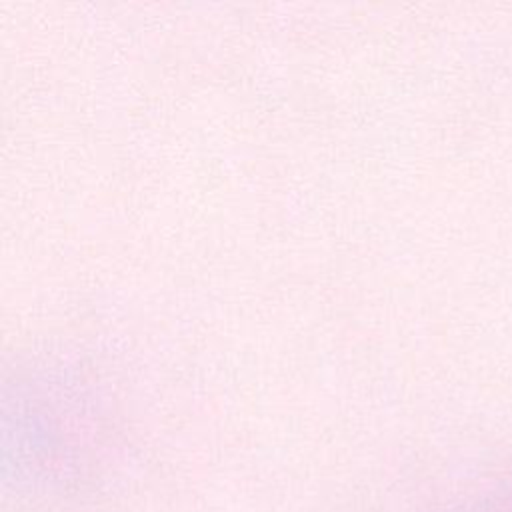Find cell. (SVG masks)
Segmentation results:
<instances>
[{"mask_svg":"<svg viewBox=\"0 0 512 512\" xmlns=\"http://www.w3.org/2000/svg\"><path fill=\"white\" fill-rule=\"evenodd\" d=\"M510 512H512V510H510Z\"/></svg>","mask_w":512,"mask_h":512,"instance_id":"obj_1","label":"cell"}]
</instances>
